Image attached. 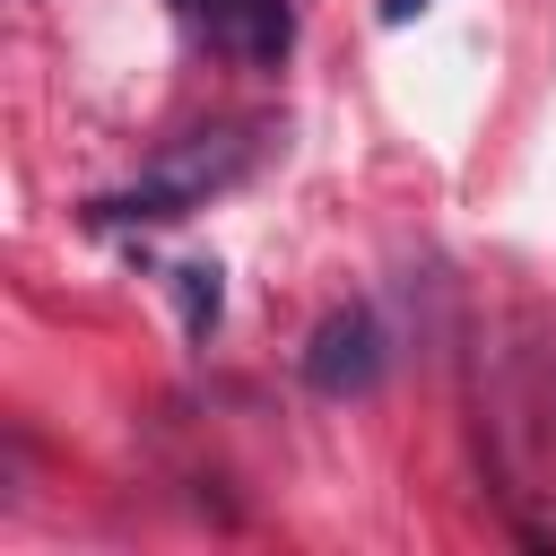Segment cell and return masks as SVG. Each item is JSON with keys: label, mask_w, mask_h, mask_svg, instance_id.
Segmentation results:
<instances>
[{"label": "cell", "mask_w": 556, "mask_h": 556, "mask_svg": "<svg viewBox=\"0 0 556 556\" xmlns=\"http://www.w3.org/2000/svg\"><path fill=\"white\" fill-rule=\"evenodd\" d=\"M235 174H243V148H191V156L156 165L148 182H130V191H104L87 217H96V226H165V217H191V208H208V191H226Z\"/></svg>", "instance_id": "6da1fadb"}, {"label": "cell", "mask_w": 556, "mask_h": 556, "mask_svg": "<svg viewBox=\"0 0 556 556\" xmlns=\"http://www.w3.org/2000/svg\"><path fill=\"white\" fill-rule=\"evenodd\" d=\"M304 382H313L321 400H365V391L382 382V321H374L365 304L321 313V330L304 339Z\"/></svg>", "instance_id": "7a4b0ae2"}, {"label": "cell", "mask_w": 556, "mask_h": 556, "mask_svg": "<svg viewBox=\"0 0 556 556\" xmlns=\"http://www.w3.org/2000/svg\"><path fill=\"white\" fill-rule=\"evenodd\" d=\"M174 304H182V330H191V339H208V330H217V304H226L217 261H182V269H174Z\"/></svg>", "instance_id": "3957f363"}, {"label": "cell", "mask_w": 556, "mask_h": 556, "mask_svg": "<svg viewBox=\"0 0 556 556\" xmlns=\"http://www.w3.org/2000/svg\"><path fill=\"white\" fill-rule=\"evenodd\" d=\"M287 43H295V9H287V0H243V52H252L261 70H278Z\"/></svg>", "instance_id": "277c9868"}, {"label": "cell", "mask_w": 556, "mask_h": 556, "mask_svg": "<svg viewBox=\"0 0 556 556\" xmlns=\"http://www.w3.org/2000/svg\"><path fill=\"white\" fill-rule=\"evenodd\" d=\"M417 9H434V0H382V26H408Z\"/></svg>", "instance_id": "5b68a950"}]
</instances>
